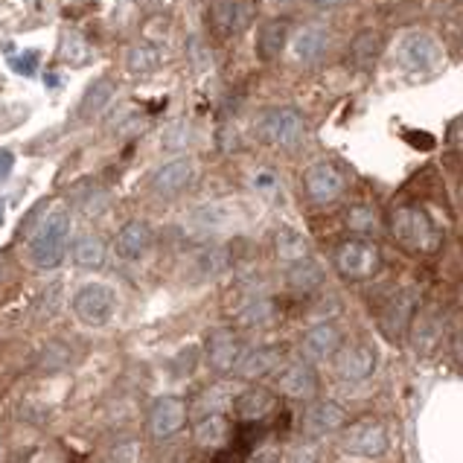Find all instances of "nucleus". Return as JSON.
<instances>
[{"mask_svg":"<svg viewBox=\"0 0 463 463\" xmlns=\"http://www.w3.org/2000/svg\"><path fill=\"white\" fill-rule=\"evenodd\" d=\"M307 123L295 108H272L257 120V138L268 146H280V149H291L303 140Z\"/></svg>","mask_w":463,"mask_h":463,"instance_id":"20e7f679","label":"nucleus"},{"mask_svg":"<svg viewBox=\"0 0 463 463\" xmlns=\"http://www.w3.org/2000/svg\"><path fill=\"white\" fill-rule=\"evenodd\" d=\"M286 283L295 291H315L324 283V268H321V263H315L309 257L295 260L286 272Z\"/></svg>","mask_w":463,"mask_h":463,"instance_id":"4be33fe9","label":"nucleus"},{"mask_svg":"<svg viewBox=\"0 0 463 463\" xmlns=\"http://www.w3.org/2000/svg\"><path fill=\"white\" fill-rule=\"evenodd\" d=\"M277 399L265 391V387H251V391L239 394L236 399V414L242 423H263L268 414L274 411Z\"/></svg>","mask_w":463,"mask_h":463,"instance_id":"6ab92c4d","label":"nucleus"},{"mask_svg":"<svg viewBox=\"0 0 463 463\" xmlns=\"http://www.w3.org/2000/svg\"><path fill=\"white\" fill-rule=\"evenodd\" d=\"M286 463H318V449H315L312 443L291 449L289 458H286Z\"/></svg>","mask_w":463,"mask_h":463,"instance_id":"f704fd0d","label":"nucleus"},{"mask_svg":"<svg viewBox=\"0 0 463 463\" xmlns=\"http://www.w3.org/2000/svg\"><path fill=\"white\" fill-rule=\"evenodd\" d=\"M280 391L295 399H309L318 391V376L309 364H291V368L280 376Z\"/></svg>","mask_w":463,"mask_h":463,"instance_id":"a211bd4d","label":"nucleus"},{"mask_svg":"<svg viewBox=\"0 0 463 463\" xmlns=\"http://www.w3.org/2000/svg\"><path fill=\"white\" fill-rule=\"evenodd\" d=\"M67 236H70V213L65 207H56L44 216V222L35 230V236L30 242V257L39 268H56L65 260L67 251Z\"/></svg>","mask_w":463,"mask_h":463,"instance_id":"f03ea898","label":"nucleus"},{"mask_svg":"<svg viewBox=\"0 0 463 463\" xmlns=\"http://www.w3.org/2000/svg\"><path fill=\"white\" fill-rule=\"evenodd\" d=\"M222 394H225V387H210V391L204 394V399H201L199 408H204V411H213L216 405L222 408V405H225V396H222ZM213 414H216V411H213Z\"/></svg>","mask_w":463,"mask_h":463,"instance_id":"e433bc0d","label":"nucleus"},{"mask_svg":"<svg viewBox=\"0 0 463 463\" xmlns=\"http://www.w3.org/2000/svg\"><path fill=\"white\" fill-rule=\"evenodd\" d=\"M272 318H274L272 300H254V303H248V307L242 309V315H239V321L245 324V326H265Z\"/></svg>","mask_w":463,"mask_h":463,"instance_id":"c756f323","label":"nucleus"},{"mask_svg":"<svg viewBox=\"0 0 463 463\" xmlns=\"http://www.w3.org/2000/svg\"><path fill=\"white\" fill-rule=\"evenodd\" d=\"M39 58H41L39 50H27V53H18L9 65L15 73H21V76H32V73L39 70Z\"/></svg>","mask_w":463,"mask_h":463,"instance_id":"72a5a7b5","label":"nucleus"},{"mask_svg":"<svg viewBox=\"0 0 463 463\" xmlns=\"http://www.w3.org/2000/svg\"><path fill=\"white\" fill-rule=\"evenodd\" d=\"M338 344H341V333L335 324H318L303 335V352H307V359L312 361L330 359L338 350Z\"/></svg>","mask_w":463,"mask_h":463,"instance_id":"2eb2a0df","label":"nucleus"},{"mask_svg":"<svg viewBox=\"0 0 463 463\" xmlns=\"http://www.w3.org/2000/svg\"><path fill=\"white\" fill-rule=\"evenodd\" d=\"M408 143H414L417 149H434V138H432V134H425V131H411Z\"/></svg>","mask_w":463,"mask_h":463,"instance_id":"4c0bfd02","label":"nucleus"},{"mask_svg":"<svg viewBox=\"0 0 463 463\" xmlns=\"http://www.w3.org/2000/svg\"><path fill=\"white\" fill-rule=\"evenodd\" d=\"M341 446H344V452H350V455L379 458L387 452V446H391V434H387V425L379 420H361L344 432Z\"/></svg>","mask_w":463,"mask_h":463,"instance_id":"423d86ee","label":"nucleus"},{"mask_svg":"<svg viewBox=\"0 0 463 463\" xmlns=\"http://www.w3.org/2000/svg\"><path fill=\"white\" fill-rule=\"evenodd\" d=\"M245 449L242 446H230V449H225V452H218L216 458H213V463H245Z\"/></svg>","mask_w":463,"mask_h":463,"instance_id":"c9c22d12","label":"nucleus"},{"mask_svg":"<svg viewBox=\"0 0 463 463\" xmlns=\"http://www.w3.org/2000/svg\"><path fill=\"white\" fill-rule=\"evenodd\" d=\"M105 242L100 236H79L76 245H73V263H76L79 268H88V272H93V268H100L105 263Z\"/></svg>","mask_w":463,"mask_h":463,"instance_id":"a878e982","label":"nucleus"},{"mask_svg":"<svg viewBox=\"0 0 463 463\" xmlns=\"http://www.w3.org/2000/svg\"><path fill=\"white\" fill-rule=\"evenodd\" d=\"M391 230L402 245L411 251H420V254H434L443 245V230L432 222L429 213L414 204L396 207L391 216Z\"/></svg>","mask_w":463,"mask_h":463,"instance_id":"f257e3e1","label":"nucleus"},{"mask_svg":"<svg viewBox=\"0 0 463 463\" xmlns=\"http://www.w3.org/2000/svg\"><path fill=\"white\" fill-rule=\"evenodd\" d=\"M455 356H458V359L463 361V333H460V335L455 338Z\"/></svg>","mask_w":463,"mask_h":463,"instance_id":"c03bdc74","label":"nucleus"},{"mask_svg":"<svg viewBox=\"0 0 463 463\" xmlns=\"http://www.w3.org/2000/svg\"><path fill=\"white\" fill-rule=\"evenodd\" d=\"M376 368V352L368 344H356V347H347L344 352L338 356V376L344 382H361L368 379Z\"/></svg>","mask_w":463,"mask_h":463,"instance_id":"4468645a","label":"nucleus"},{"mask_svg":"<svg viewBox=\"0 0 463 463\" xmlns=\"http://www.w3.org/2000/svg\"><path fill=\"white\" fill-rule=\"evenodd\" d=\"M73 312L85 326H100L111 324L117 312V291L105 283H85L76 295H73Z\"/></svg>","mask_w":463,"mask_h":463,"instance_id":"7ed1b4c3","label":"nucleus"},{"mask_svg":"<svg viewBox=\"0 0 463 463\" xmlns=\"http://www.w3.org/2000/svg\"><path fill=\"white\" fill-rule=\"evenodd\" d=\"M326 41H330V32H326V27H321V23H309V27L298 30L295 41H291V53H295L298 62L309 65L326 50Z\"/></svg>","mask_w":463,"mask_h":463,"instance_id":"dca6fc26","label":"nucleus"},{"mask_svg":"<svg viewBox=\"0 0 463 463\" xmlns=\"http://www.w3.org/2000/svg\"><path fill=\"white\" fill-rule=\"evenodd\" d=\"M239 4L236 0H213L210 6V27L216 32V39H227L230 32L239 27Z\"/></svg>","mask_w":463,"mask_h":463,"instance_id":"b1692460","label":"nucleus"},{"mask_svg":"<svg viewBox=\"0 0 463 463\" xmlns=\"http://www.w3.org/2000/svg\"><path fill=\"white\" fill-rule=\"evenodd\" d=\"M126 65H129L131 73H152V70H157V65H161V53H157L155 44L140 41L129 50Z\"/></svg>","mask_w":463,"mask_h":463,"instance_id":"c85d7f7f","label":"nucleus"},{"mask_svg":"<svg viewBox=\"0 0 463 463\" xmlns=\"http://www.w3.org/2000/svg\"><path fill=\"white\" fill-rule=\"evenodd\" d=\"M399 62L408 70H434L441 62V47L425 32H411L399 44Z\"/></svg>","mask_w":463,"mask_h":463,"instance_id":"1a4fd4ad","label":"nucleus"},{"mask_svg":"<svg viewBox=\"0 0 463 463\" xmlns=\"http://www.w3.org/2000/svg\"><path fill=\"white\" fill-rule=\"evenodd\" d=\"M257 187H260V190H265V187H274V175H268V173L257 175Z\"/></svg>","mask_w":463,"mask_h":463,"instance_id":"79ce46f5","label":"nucleus"},{"mask_svg":"<svg viewBox=\"0 0 463 463\" xmlns=\"http://www.w3.org/2000/svg\"><path fill=\"white\" fill-rule=\"evenodd\" d=\"M347 227L356 230V234H373V230H376V213L364 204L352 207V210L347 213Z\"/></svg>","mask_w":463,"mask_h":463,"instance_id":"2f4dec72","label":"nucleus"},{"mask_svg":"<svg viewBox=\"0 0 463 463\" xmlns=\"http://www.w3.org/2000/svg\"><path fill=\"white\" fill-rule=\"evenodd\" d=\"M111 96H114V85L108 76L102 79H93L88 85V91L82 93V102H79V120H93V117H100L108 102H111Z\"/></svg>","mask_w":463,"mask_h":463,"instance_id":"412c9836","label":"nucleus"},{"mask_svg":"<svg viewBox=\"0 0 463 463\" xmlns=\"http://www.w3.org/2000/svg\"><path fill=\"white\" fill-rule=\"evenodd\" d=\"M312 4L318 9H335L338 4H344V0H312Z\"/></svg>","mask_w":463,"mask_h":463,"instance_id":"37998d69","label":"nucleus"},{"mask_svg":"<svg viewBox=\"0 0 463 463\" xmlns=\"http://www.w3.org/2000/svg\"><path fill=\"white\" fill-rule=\"evenodd\" d=\"M449 143L458 146V149H463V117H458L452 123V131H449Z\"/></svg>","mask_w":463,"mask_h":463,"instance_id":"ea45409f","label":"nucleus"},{"mask_svg":"<svg viewBox=\"0 0 463 463\" xmlns=\"http://www.w3.org/2000/svg\"><path fill=\"white\" fill-rule=\"evenodd\" d=\"M196 181V164L190 157H178V161L164 164L149 181V190L161 199H175L184 190H190V184Z\"/></svg>","mask_w":463,"mask_h":463,"instance_id":"0eeeda50","label":"nucleus"},{"mask_svg":"<svg viewBox=\"0 0 463 463\" xmlns=\"http://www.w3.org/2000/svg\"><path fill=\"white\" fill-rule=\"evenodd\" d=\"M382 35L376 32V30H361L356 39H352L350 44V56H352V62H356L359 67H370L376 58L382 56Z\"/></svg>","mask_w":463,"mask_h":463,"instance_id":"5701e85b","label":"nucleus"},{"mask_svg":"<svg viewBox=\"0 0 463 463\" xmlns=\"http://www.w3.org/2000/svg\"><path fill=\"white\" fill-rule=\"evenodd\" d=\"M207 361L210 368L218 373H227L236 368L239 361V338L234 330H213L210 338H207Z\"/></svg>","mask_w":463,"mask_h":463,"instance_id":"9d476101","label":"nucleus"},{"mask_svg":"<svg viewBox=\"0 0 463 463\" xmlns=\"http://www.w3.org/2000/svg\"><path fill=\"white\" fill-rule=\"evenodd\" d=\"M152 248V227L146 222H129L114 239V251L120 260H140L146 251Z\"/></svg>","mask_w":463,"mask_h":463,"instance_id":"f8f14e48","label":"nucleus"},{"mask_svg":"<svg viewBox=\"0 0 463 463\" xmlns=\"http://www.w3.org/2000/svg\"><path fill=\"white\" fill-rule=\"evenodd\" d=\"M62 62L67 65H82L85 62V56H88V47H85V41L79 39V35H65V41H62Z\"/></svg>","mask_w":463,"mask_h":463,"instance_id":"473e14b6","label":"nucleus"},{"mask_svg":"<svg viewBox=\"0 0 463 463\" xmlns=\"http://www.w3.org/2000/svg\"><path fill=\"white\" fill-rule=\"evenodd\" d=\"M248 463H277V455H274V452H263V455H257V458H251Z\"/></svg>","mask_w":463,"mask_h":463,"instance_id":"a19ab883","label":"nucleus"},{"mask_svg":"<svg viewBox=\"0 0 463 463\" xmlns=\"http://www.w3.org/2000/svg\"><path fill=\"white\" fill-rule=\"evenodd\" d=\"M230 437V425L222 414H207V417L196 425V441L201 446H225Z\"/></svg>","mask_w":463,"mask_h":463,"instance_id":"bb28decb","label":"nucleus"},{"mask_svg":"<svg viewBox=\"0 0 463 463\" xmlns=\"http://www.w3.org/2000/svg\"><path fill=\"white\" fill-rule=\"evenodd\" d=\"M347 420V414L341 405H335V402H318L315 408H309L307 414V434H330L335 429H341Z\"/></svg>","mask_w":463,"mask_h":463,"instance_id":"aec40b11","label":"nucleus"},{"mask_svg":"<svg viewBox=\"0 0 463 463\" xmlns=\"http://www.w3.org/2000/svg\"><path fill=\"white\" fill-rule=\"evenodd\" d=\"M303 187H307V196L315 204H330L333 199L341 196V190H344V175H341V169L335 164L324 161V164H315L307 169Z\"/></svg>","mask_w":463,"mask_h":463,"instance_id":"6e6552de","label":"nucleus"},{"mask_svg":"<svg viewBox=\"0 0 463 463\" xmlns=\"http://www.w3.org/2000/svg\"><path fill=\"white\" fill-rule=\"evenodd\" d=\"M280 359H283V352L277 347H257V350H248L245 356H239L234 370L242 376V379H260V376L272 373L277 368Z\"/></svg>","mask_w":463,"mask_h":463,"instance_id":"f3484780","label":"nucleus"},{"mask_svg":"<svg viewBox=\"0 0 463 463\" xmlns=\"http://www.w3.org/2000/svg\"><path fill=\"white\" fill-rule=\"evenodd\" d=\"M12 166H15V155H12L9 149H0V181H6Z\"/></svg>","mask_w":463,"mask_h":463,"instance_id":"58836bf2","label":"nucleus"},{"mask_svg":"<svg viewBox=\"0 0 463 463\" xmlns=\"http://www.w3.org/2000/svg\"><path fill=\"white\" fill-rule=\"evenodd\" d=\"M335 263H338V272L350 277V280H368L379 272L382 265V254L379 248L373 245L370 239L356 236V239H347L341 242V248L335 254Z\"/></svg>","mask_w":463,"mask_h":463,"instance_id":"39448f33","label":"nucleus"},{"mask_svg":"<svg viewBox=\"0 0 463 463\" xmlns=\"http://www.w3.org/2000/svg\"><path fill=\"white\" fill-rule=\"evenodd\" d=\"M291 35V21L289 18H268L260 32H257V56L260 62H274L283 53V47Z\"/></svg>","mask_w":463,"mask_h":463,"instance_id":"ddd939ff","label":"nucleus"},{"mask_svg":"<svg viewBox=\"0 0 463 463\" xmlns=\"http://www.w3.org/2000/svg\"><path fill=\"white\" fill-rule=\"evenodd\" d=\"M102 201H105V192L93 184V181H82L79 187H73V204H79V207H85V210H96V204L102 207Z\"/></svg>","mask_w":463,"mask_h":463,"instance_id":"7c9ffc66","label":"nucleus"},{"mask_svg":"<svg viewBox=\"0 0 463 463\" xmlns=\"http://www.w3.org/2000/svg\"><path fill=\"white\" fill-rule=\"evenodd\" d=\"M411 309H414V298L405 291V295L396 298L391 307H387V312H385V333H391L394 338H399L402 330H405L408 321H411Z\"/></svg>","mask_w":463,"mask_h":463,"instance_id":"cd10ccee","label":"nucleus"},{"mask_svg":"<svg viewBox=\"0 0 463 463\" xmlns=\"http://www.w3.org/2000/svg\"><path fill=\"white\" fill-rule=\"evenodd\" d=\"M187 423V405L178 396H161L152 408V432L157 437H169L184 429Z\"/></svg>","mask_w":463,"mask_h":463,"instance_id":"9b49d317","label":"nucleus"},{"mask_svg":"<svg viewBox=\"0 0 463 463\" xmlns=\"http://www.w3.org/2000/svg\"><path fill=\"white\" fill-rule=\"evenodd\" d=\"M274 248H277L280 260L295 263V260H303L309 254V242L303 234H298L295 227H280L277 236H274Z\"/></svg>","mask_w":463,"mask_h":463,"instance_id":"393cba45","label":"nucleus"}]
</instances>
